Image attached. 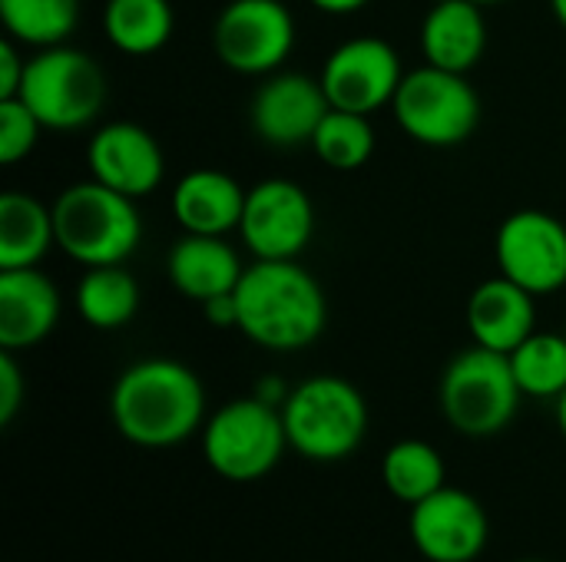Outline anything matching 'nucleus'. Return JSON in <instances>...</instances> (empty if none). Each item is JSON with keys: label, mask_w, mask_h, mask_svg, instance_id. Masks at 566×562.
Masks as SVG:
<instances>
[{"label": "nucleus", "mask_w": 566, "mask_h": 562, "mask_svg": "<svg viewBox=\"0 0 566 562\" xmlns=\"http://www.w3.org/2000/svg\"><path fill=\"white\" fill-rule=\"evenodd\" d=\"M109 414L133 447L169 450L206 424V391L182 361L143 358L116 378Z\"/></svg>", "instance_id": "obj_1"}, {"label": "nucleus", "mask_w": 566, "mask_h": 562, "mask_svg": "<svg viewBox=\"0 0 566 562\" xmlns=\"http://www.w3.org/2000/svg\"><path fill=\"white\" fill-rule=\"evenodd\" d=\"M239 328L252 344L265 351H305L328 325V301L318 278L295 262L245 265L235 285Z\"/></svg>", "instance_id": "obj_2"}, {"label": "nucleus", "mask_w": 566, "mask_h": 562, "mask_svg": "<svg viewBox=\"0 0 566 562\" xmlns=\"http://www.w3.org/2000/svg\"><path fill=\"white\" fill-rule=\"evenodd\" d=\"M50 209L56 248L83 268L123 265L143 242L136 199L96 179L66 185Z\"/></svg>", "instance_id": "obj_3"}, {"label": "nucleus", "mask_w": 566, "mask_h": 562, "mask_svg": "<svg viewBox=\"0 0 566 562\" xmlns=\"http://www.w3.org/2000/svg\"><path fill=\"white\" fill-rule=\"evenodd\" d=\"M289 447L315 464L352 457L368 434V404L361 391L338 374H315L295 384L282 404Z\"/></svg>", "instance_id": "obj_4"}, {"label": "nucleus", "mask_w": 566, "mask_h": 562, "mask_svg": "<svg viewBox=\"0 0 566 562\" xmlns=\"http://www.w3.org/2000/svg\"><path fill=\"white\" fill-rule=\"evenodd\" d=\"M521 397L524 391L514 378L511 358L481 344L454 354L438 388L444 421L464 437L501 434L517 417Z\"/></svg>", "instance_id": "obj_5"}, {"label": "nucleus", "mask_w": 566, "mask_h": 562, "mask_svg": "<svg viewBox=\"0 0 566 562\" xmlns=\"http://www.w3.org/2000/svg\"><path fill=\"white\" fill-rule=\"evenodd\" d=\"M109 96L103 66L76 46H46L27 60L17 99H23L43 129L73 132L90 126Z\"/></svg>", "instance_id": "obj_6"}, {"label": "nucleus", "mask_w": 566, "mask_h": 562, "mask_svg": "<svg viewBox=\"0 0 566 562\" xmlns=\"http://www.w3.org/2000/svg\"><path fill=\"white\" fill-rule=\"evenodd\" d=\"M289 447L282 407L262 397H239L222 404L202 424V457L212 474L232 484L269 477Z\"/></svg>", "instance_id": "obj_7"}, {"label": "nucleus", "mask_w": 566, "mask_h": 562, "mask_svg": "<svg viewBox=\"0 0 566 562\" xmlns=\"http://www.w3.org/2000/svg\"><path fill=\"white\" fill-rule=\"evenodd\" d=\"M391 113L415 142L451 149L474 136L481 123V96L471 86L468 73L424 63L405 73Z\"/></svg>", "instance_id": "obj_8"}, {"label": "nucleus", "mask_w": 566, "mask_h": 562, "mask_svg": "<svg viewBox=\"0 0 566 562\" xmlns=\"http://www.w3.org/2000/svg\"><path fill=\"white\" fill-rule=\"evenodd\" d=\"M212 50L232 73H279L295 50V17L282 0H229L212 23Z\"/></svg>", "instance_id": "obj_9"}, {"label": "nucleus", "mask_w": 566, "mask_h": 562, "mask_svg": "<svg viewBox=\"0 0 566 562\" xmlns=\"http://www.w3.org/2000/svg\"><path fill=\"white\" fill-rule=\"evenodd\" d=\"M239 235L262 262H295L315 235V205L298 182L262 179L245 189Z\"/></svg>", "instance_id": "obj_10"}, {"label": "nucleus", "mask_w": 566, "mask_h": 562, "mask_svg": "<svg viewBox=\"0 0 566 562\" xmlns=\"http://www.w3.org/2000/svg\"><path fill=\"white\" fill-rule=\"evenodd\" d=\"M318 79L332 109L375 116L378 109L395 103V93L405 79V66L388 40L352 36L328 53Z\"/></svg>", "instance_id": "obj_11"}, {"label": "nucleus", "mask_w": 566, "mask_h": 562, "mask_svg": "<svg viewBox=\"0 0 566 562\" xmlns=\"http://www.w3.org/2000/svg\"><path fill=\"white\" fill-rule=\"evenodd\" d=\"M494 258L501 275L534 298L554 295L566 285V225L544 209H521L501 222Z\"/></svg>", "instance_id": "obj_12"}, {"label": "nucleus", "mask_w": 566, "mask_h": 562, "mask_svg": "<svg viewBox=\"0 0 566 562\" xmlns=\"http://www.w3.org/2000/svg\"><path fill=\"white\" fill-rule=\"evenodd\" d=\"M408 537L428 562H474L491 537V523L478 497L461 487H441L411 507Z\"/></svg>", "instance_id": "obj_13"}, {"label": "nucleus", "mask_w": 566, "mask_h": 562, "mask_svg": "<svg viewBox=\"0 0 566 562\" xmlns=\"http://www.w3.org/2000/svg\"><path fill=\"white\" fill-rule=\"evenodd\" d=\"M332 109L322 79L308 73H269L255 89L249 106V123L255 136L279 149L312 146V136L325 113Z\"/></svg>", "instance_id": "obj_14"}, {"label": "nucleus", "mask_w": 566, "mask_h": 562, "mask_svg": "<svg viewBox=\"0 0 566 562\" xmlns=\"http://www.w3.org/2000/svg\"><path fill=\"white\" fill-rule=\"evenodd\" d=\"M90 176L129 199H146L166 176V156L156 136L136 123L116 119L93 132L86 146Z\"/></svg>", "instance_id": "obj_15"}, {"label": "nucleus", "mask_w": 566, "mask_h": 562, "mask_svg": "<svg viewBox=\"0 0 566 562\" xmlns=\"http://www.w3.org/2000/svg\"><path fill=\"white\" fill-rule=\"evenodd\" d=\"M60 288L40 268L0 272V351H27L53 335Z\"/></svg>", "instance_id": "obj_16"}, {"label": "nucleus", "mask_w": 566, "mask_h": 562, "mask_svg": "<svg viewBox=\"0 0 566 562\" xmlns=\"http://www.w3.org/2000/svg\"><path fill=\"white\" fill-rule=\"evenodd\" d=\"M464 321L474 344L511 354L537 331V305L527 288L497 275L471 291Z\"/></svg>", "instance_id": "obj_17"}, {"label": "nucleus", "mask_w": 566, "mask_h": 562, "mask_svg": "<svg viewBox=\"0 0 566 562\" xmlns=\"http://www.w3.org/2000/svg\"><path fill=\"white\" fill-rule=\"evenodd\" d=\"M169 209L189 235H229L239 232L245 189L222 169H192L176 182Z\"/></svg>", "instance_id": "obj_18"}, {"label": "nucleus", "mask_w": 566, "mask_h": 562, "mask_svg": "<svg viewBox=\"0 0 566 562\" xmlns=\"http://www.w3.org/2000/svg\"><path fill=\"white\" fill-rule=\"evenodd\" d=\"M242 272H245V265H242L239 252L226 242V235L182 232V238L169 248V258H166V275H169L172 288L196 305H202L216 295L235 291Z\"/></svg>", "instance_id": "obj_19"}, {"label": "nucleus", "mask_w": 566, "mask_h": 562, "mask_svg": "<svg viewBox=\"0 0 566 562\" xmlns=\"http://www.w3.org/2000/svg\"><path fill=\"white\" fill-rule=\"evenodd\" d=\"M421 50L431 66L471 73L488 50L484 7L474 0L431 3L421 20Z\"/></svg>", "instance_id": "obj_20"}, {"label": "nucleus", "mask_w": 566, "mask_h": 562, "mask_svg": "<svg viewBox=\"0 0 566 562\" xmlns=\"http://www.w3.org/2000/svg\"><path fill=\"white\" fill-rule=\"evenodd\" d=\"M56 245L53 209L27 192L0 195V272L36 268L40 258Z\"/></svg>", "instance_id": "obj_21"}, {"label": "nucleus", "mask_w": 566, "mask_h": 562, "mask_svg": "<svg viewBox=\"0 0 566 562\" xmlns=\"http://www.w3.org/2000/svg\"><path fill=\"white\" fill-rule=\"evenodd\" d=\"M76 311L96 331H119L139 311V282L123 265L86 268L76 282Z\"/></svg>", "instance_id": "obj_22"}, {"label": "nucleus", "mask_w": 566, "mask_h": 562, "mask_svg": "<svg viewBox=\"0 0 566 562\" xmlns=\"http://www.w3.org/2000/svg\"><path fill=\"white\" fill-rule=\"evenodd\" d=\"M172 30L176 13L169 0H106L103 7V33L126 56L159 53Z\"/></svg>", "instance_id": "obj_23"}, {"label": "nucleus", "mask_w": 566, "mask_h": 562, "mask_svg": "<svg viewBox=\"0 0 566 562\" xmlns=\"http://www.w3.org/2000/svg\"><path fill=\"white\" fill-rule=\"evenodd\" d=\"M381 480H385V490L408 507H415V503L428 500L431 494H438L441 487H448L441 454L431 444L415 441V437L398 441L385 450Z\"/></svg>", "instance_id": "obj_24"}, {"label": "nucleus", "mask_w": 566, "mask_h": 562, "mask_svg": "<svg viewBox=\"0 0 566 562\" xmlns=\"http://www.w3.org/2000/svg\"><path fill=\"white\" fill-rule=\"evenodd\" d=\"M0 23L20 46H60L80 23V0H0Z\"/></svg>", "instance_id": "obj_25"}, {"label": "nucleus", "mask_w": 566, "mask_h": 562, "mask_svg": "<svg viewBox=\"0 0 566 562\" xmlns=\"http://www.w3.org/2000/svg\"><path fill=\"white\" fill-rule=\"evenodd\" d=\"M507 358L524 397L557 401L566 391V335L534 331Z\"/></svg>", "instance_id": "obj_26"}, {"label": "nucleus", "mask_w": 566, "mask_h": 562, "mask_svg": "<svg viewBox=\"0 0 566 562\" xmlns=\"http://www.w3.org/2000/svg\"><path fill=\"white\" fill-rule=\"evenodd\" d=\"M315 156L335 169V172H355L361 169L375 152V126L371 116L348 113V109H328L312 136Z\"/></svg>", "instance_id": "obj_27"}, {"label": "nucleus", "mask_w": 566, "mask_h": 562, "mask_svg": "<svg viewBox=\"0 0 566 562\" xmlns=\"http://www.w3.org/2000/svg\"><path fill=\"white\" fill-rule=\"evenodd\" d=\"M43 123L23 99H0V162L17 166L23 162L40 142Z\"/></svg>", "instance_id": "obj_28"}, {"label": "nucleus", "mask_w": 566, "mask_h": 562, "mask_svg": "<svg viewBox=\"0 0 566 562\" xmlns=\"http://www.w3.org/2000/svg\"><path fill=\"white\" fill-rule=\"evenodd\" d=\"M23 404V374L13 351H0V427H7Z\"/></svg>", "instance_id": "obj_29"}, {"label": "nucleus", "mask_w": 566, "mask_h": 562, "mask_svg": "<svg viewBox=\"0 0 566 562\" xmlns=\"http://www.w3.org/2000/svg\"><path fill=\"white\" fill-rule=\"evenodd\" d=\"M23 73H27V56L20 43L3 36L0 40V99H13L20 93Z\"/></svg>", "instance_id": "obj_30"}, {"label": "nucleus", "mask_w": 566, "mask_h": 562, "mask_svg": "<svg viewBox=\"0 0 566 562\" xmlns=\"http://www.w3.org/2000/svg\"><path fill=\"white\" fill-rule=\"evenodd\" d=\"M199 308H202V315H206V321H209L212 328H222V331L239 328V305H235V291H229V295H216V298L202 301Z\"/></svg>", "instance_id": "obj_31"}, {"label": "nucleus", "mask_w": 566, "mask_h": 562, "mask_svg": "<svg viewBox=\"0 0 566 562\" xmlns=\"http://www.w3.org/2000/svg\"><path fill=\"white\" fill-rule=\"evenodd\" d=\"M315 10H322V13H332V17H348V13H358V10H365L371 0H308Z\"/></svg>", "instance_id": "obj_32"}, {"label": "nucleus", "mask_w": 566, "mask_h": 562, "mask_svg": "<svg viewBox=\"0 0 566 562\" xmlns=\"http://www.w3.org/2000/svg\"><path fill=\"white\" fill-rule=\"evenodd\" d=\"M557 424H560V434L566 441V391L557 397Z\"/></svg>", "instance_id": "obj_33"}, {"label": "nucleus", "mask_w": 566, "mask_h": 562, "mask_svg": "<svg viewBox=\"0 0 566 562\" xmlns=\"http://www.w3.org/2000/svg\"><path fill=\"white\" fill-rule=\"evenodd\" d=\"M551 10H554V17L560 20V26L566 30V0H551Z\"/></svg>", "instance_id": "obj_34"}, {"label": "nucleus", "mask_w": 566, "mask_h": 562, "mask_svg": "<svg viewBox=\"0 0 566 562\" xmlns=\"http://www.w3.org/2000/svg\"><path fill=\"white\" fill-rule=\"evenodd\" d=\"M474 3H481V7H491V3H504V0H474Z\"/></svg>", "instance_id": "obj_35"}, {"label": "nucleus", "mask_w": 566, "mask_h": 562, "mask_svg": "<svg viewBox=\"0 0 566 562\" xmlns=\"http://www.w3.org/2000/svg\"><path fill=\"white\" fill-rule=\"evenodd\" d=\"M431 3H444V0H431Z\"/></svg>", "instance_id": "obj_36"}, {"label": "nucleus", "mask_w": 566, "mask_h": 562, "mask_svg": "<svg viewBox=\"0 0 566 562\" xmlns=\"http://www.w3.org/2000/svg\"><path fill=\"white\" fill-rule=\"evenodd\" d=\"M524 562H544V560H524Z\"/></svg>", "instance_id": "obj_37"}]
</instances>
